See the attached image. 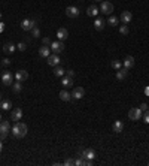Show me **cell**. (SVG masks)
I'll return each instance as SVG.
<instances>
[{"instance_id":"obj_22","label":"cell","mask_w":149,"mask_h":166,"mask_svg":"<svg viewBox=\"0 0 149 166\" xmlns=\"http://www.w3.org/2000/svg\"><path fill=\"white\" fill-rule=\"evenodd\" d=\"M3 53H6V54L15 53V45L14 43H5L3 45Z\"/></svg>"},{"instance_id":"obj_41","label":"cell","mask_w":149,"mask_h":166,"mask_svg":"<svg viewBox=\"0 0 149 166\" xmlns=\"http://www.w3.org/2000/svg\"><path fill=\"white\" fill-rule=\"evenodd\" d=\"M2 150H3V144H2V139H0V153H2Z\"/></svg>"},{"instance_id":"obj_43","label":"cell","mask_w":149,"mask_h":166,"mask_svg":"<svg viewBox=\"0 0 149 166\" xmlns=\"http://www.w3.org/2000/svg\"><path fill=\"white\" fill-rule=\"evenodd\" d=\"M0 102H2V94H0Z\"/></svg>"},{"instance_id":"obj_36","label":"cell","mask_w":149,"mask_h":166,"mask_svg":"<svg viewBox=\"0 0 149 166\" xmlns=\"http://www.w3.org/2000/svg\"><path fill=\"white\" fill-rule=\"evenodd\" d=\"M66 75H67V77H70V78H74V72H73L72 69H70V70H66Z\"/></svg>"},{"instance_id":"obj_34","label":"cell","mask_w":149,"mask_h":166,"mask_svg":"<svg viewBox=\"0 0 149 166\" xmlns=\"http://www.w3.org/2000/svg\"><path fill=\"white\" fill-rule=\"evenodd\" d=\"M32 35H33V38H39V36H40V30H39L37 27H34V29L32 30Z\"/></svg>"},{"instance_id":"obj_4","label":"cell","mask_w":149,"mask_h":166,"mask_svg":"<svg viewBox=\"0 0 149 166\" xmlns=\"http://www.w3.org/2000/svg\"><path fill=\"white\" fill-rule=\"evenodd\" d=\"M9 132H11L9 121H0V139H5Z\"/></svg>"},{"instance_id":"obj_45","label":"cell","mask_w":149,"mask_h":166,"mask_svg":"<svg viewBox=\"0 0 149 166\" xmlns=\"http://www.w3.org/2000/svg\"><path fill=\"white\" fill-rule=\"evenodd\" d=\"M97 2H102V0H97Z\"/></svg>"},{"instance_id":"obj_25","label":"cell","mask_w":149,"mask_h":166,"mask_svg":"<svg viewBox=\"0 0 149 166\" xmlns=\"http://www.w3.org/2000/svg\"><path fill=\"white\" fill-rule=\"evenodd\" d=\"M54 75L58 77V78H63V77L66 75V70H64L63 67H60V66H55V69H54Z\"/></svg>"},{"instance_id":"obj_14","label":"cell","mask_w":149,"mask_h":166,"mask_svg":"<svg viewBox=\"0 0 149 166\" xmlns=\"http://www.w3.org/2000/svg\"><path fill=\"white\" fill-rule=\"evenodd\" d=\"M81 156H82L84 159H90V160H94V159H95V151H94L92 148H87V150H84V151L81 153Z\"/></svg>"},{"instance_id":"obj_16","label":"cell","mask_w":149,"mask_h":166,"mask_svg":"<svg viewBox=\"0 0 149 166\" xmlns=\"http://www.w3.org/2000/svg\"><path fill=\"white\" fill-rule=\"evenodd\" d=\"M46 61H48V64H49V66L55 67V66H58V64H60V57H58L57 54H52V56H49V57H48V60H46Z\"/></svg>"},{"instance_id":"obj_30","label":"cell","mask_w":149,"mask_h":166,"mask_svg":"<svg viewBox=\"0 0 149 166\" xmlns=\"http://www.w3.org/2000/svg\"><path fill=\"white\" fill-rule=\"evenodd\" d=\"M128 32H130V30H128L127 24H122V26L119 27V33H121V35H128Z\"/></svg>"},{"instance_id":"obj_28","label":"cell","mask_w":149,"mask_h":166,"mask_svg":"<svg viewBox=\"0 0 149 166\" xmlns=\"http://www.w3.org/2000/svg\"><path fill=\"white\" fill-rule=\"evenodd\" d=\"M110 66H112V69L119 70V69L122 67V61H119V60H112V61H110Z\"/></svg>"},{"instance_id":"obj_10","label":"cell","mask_w":149,"mask_h":166,"mask_svg":"<svg viewBox=\"0 0 149 166\" xmlns=\"http://www.w3.org/2000/svg\"><path fill=\"white\" fill-rule=\"evenodd\" d=\"M39 56L43 57V58H48L49 56H51V46H48V45H42L40 48H39Z\"/></svg>"},{"instance_id":"obj_15","label":"cell","mask_w":149,"mask_h":166,"mask_svg":"<svg viewBox=\"0 0 149 166\" xmlns=\"http://www.w3.org/2000/svg\"><path fill=\"white\" fill-rule=\"evenodd\" d=\"M131 19H133V14H131L130 11H124V12L121 14V21L124 22V24H128Z\"/></svg>"},{"instance_id":"obj_23","label":"cell","mask_w":149,"mask_h":166,"mask_svg":"<svg viewBox=\"0 0 149 166\" xmlns=\"http://www.w3.org/2000/svg\"><path fill=\"white\" fill-rule=\"evenodd\" d=\"M61 84H63V87H72L73 85V78H70V77H63L61 78Z\"/></svg>"},{"instance_id":"obj_32","label":"cell","mask_w":149,"mask_h":166,"mask_svg":"<svg viewBox=\"0 0 149 166\" xmlns=\"http://www.w3.org/2000/svg\"><path fill=\"white\" fill-rule=\"evenodd\" d=\"M74 165H76V166H84V165H85V159L81 156L79 159H76V160H74Z\"/></svg>"},{"instance_id":"obj_6","label":"cell","mask_w":149,"mask_h":166,"mask_svg":"<svg viewBox=\"0 0 149 166\" xmlns=\"http://www.w3.org/2000/svg\"><path fill=\"white\" fill-rule=\"evenodd\" d=\"M84 96H85V90H84V87H74V88H73V91H72V99H74V100H81Z\"/></svg>"},{"instance_id":"obj_33","label":"cell","mask_w":149,"mask_h":166,"mask_svg":"<svg viewBox=\"0 0 149 166\" xmlns=\"http://www.w3.org/2000/svg\"><path fill=\"white\" fill-rule=\"evenodd\" d=\"M143 121H145L146 124H149V109H146L145 114H143Z\"/></svg>"},{"instance_id":"obj_35","label":"cell","mask_w":149,"mask_h":166,"mask_svg":"<svg viewBox=\"0 0 149 166\" xmlns=\"http://www.w3.org/2000/svg\"><path fill=\"white\" fill-rule=\"evenodd\" d=\"M64 165H66V166H72V165H74V160H73V159H67V160L64 162Z\"/></svg>"},{"instance_id":"obj_3","label":"cell","mask_w":149,"mask_h":166,"mask_svg":"<svg viewBox=\"0 0 149 166\" xmlns=\"http://www.w3.org/2000/svg\"><path fill=\"white\" fill-rule=\"evenodd\" d=\"M100 12L105 14V15H112L113 12V5L110 2H106V0H103L102 5H100Z\"/></svg>"},{"instance_id":"obj_42","label":"cell","mask_w":149,"mask_h":166,"mask_svg":"<svg viewBox=\"0 0 149 166\" xmlns=\"http://www.w3.org/2000/svg\"><path fill=\"white\" fill-rule=\"evenodd\" d=\"M0 121H2V114H0Z\"/></svg>"},{"instance_id":"obj_40","label":"cell","mask_w":149,"mask_h":166,"mask_svg":"<svg viewBox=\"0 0 149 166\" xmlns=\"http://www.w3.org/2000/svg\"><path fill=\"white\" fill-rule=\"evenodd\" d=\"M5 30V24H3V22H0V33H2Z\"/></svg>"},{"instance_id":"obj_31","label":"cell","mask_w":149,"mask_h":166,"mask_svg":"<svg viewBox=\"0 0 149 166\" xmlns=\"http://www.w3.org/2000/svg\"><path fill=\"white\" fill-rule=\"evenodd\" d=\"M16 48H18L19 51H26V50H27V43H26V42H19V43L16 45Z\"/></svg>"},{"instance_id":"obj_26","label":"cell","mask_w":149,"mask_h":166,"mask_svg":"<svg viewBox=\"0 0 149 166\" xmlns=\"http://www.w3.org/2000/svg\"><path fill=\"white\" fill-rule=\"evenodd\" d=\"M0 108H2L3 111H9V109L12 108L11 100H3V99H2V102H0Z\"/></svg>"},{"instance_id":"obj_39","label":"cell","mask_w":149,"mask_h":166,"mask_svg":"<svg viewBox=\"0 0 149 166\" xmlns=\"http://www.w3.org/2000/svg\"><path fill=\"white\" fill-rule=\"evenodd\" d=\"M3 64H5V66H9V64H11V60H9V58H3Z\"/></svg>"},{"instance_id":"obj_5","label":"cell","mask_w":149,"mask_h":166,"mask_svg":"<svg viewBox=\"0 0 149 166\" xmlns=\"http://www.w3.org/2000/svg\"><path fill=\"white\" fill-rule=\"evenodd\" d=\"M2 82H3V85L14 84V74L11 72V70H5V72L2 74Z\"/></svg>"},{"instance_id":"obj_17","label":"cell","mask_w":149,"mask_h":166,"mask_svg":"<svg viewBox=\"0 0 149 166\" xmlns=\"http://www.w3.org/2000/svg\"><path fill=\"white\" fill-rule=\"evenodd\" d=\"M57 38H58V40H66V39L69 38V32H67V29H64V27L58 29V32H57Z\"/></svg>"},{"instance_id":"obj_46","label":"cell","mask_w":149,"mask_h":166,"mask_svg":"<svg viewBox=\"0 0 149 166\" xmlns=\"http://www.w3.org/2000/svg\"><path fill=\"white\" fill-rule=\"evenodd\" d=\"M148 165H149V163H148Z\"/></svg>"},{"instance_id":"obj_9","label":"cell","mask_w":149,"mask_h":166,"mask_svg":"<svg viewBox=\"0 0 149 166\" xmlns=\"http://www.w3.org/2000/svg\"><path fill=\"white\" fill-rule=\"evenodd\" d=\"M66 15L69 18H76V17H79V9L76 6H67L66 8Z\"/></svg>"},{"instance_id":"obj_18","label":"cell","mask_w":149,"mask_h":166,"mask_svg":"<svg viewBox=\"0 0 149 166\" xmlns=\"http://www.w3.org/2000/svg\"><path fill=\"white\" fill-rule=\"evenodd\" d=\"M112 130H113L115 133H121V132L124 130V123L119 121V120H116V121L112 124Z\"/></svg>"},{"instance_id":"obj_20","label":"cell","mask_w":149,"mask_h":166,"mask_svg":"<svg viewBox=\"0 0 149 166\" xmlns=\"http://www.w3.org/2000/svg\"><path fill=\"white\" fill-rule=\"evenodd\" d=\"M87 15H88V17H95V18H97V17H98V8L94 6V5L90 6V8L87 9Z\"/></svg>"},{"instance_id":"obj_2","label":"cell","mask_w":149,"mask_h":166,"mask_svg":"<svg viewBox=\"0 0 149 166\" xmlns=\"http://www.w3.org/2000/svg\"><path fill=\"white\" fill-rule=\"evenodd\" d=\"M34 27H36V19H29V18H26V19L21 21V29H22V30L29 32V30H33Z\"/></svg>"},{"instance_id":"obj_1","label":"cell","mask_w":149,"mask_h":166,"mask_svg":"<svg viewBox=\"0 0 149 166\" xmlns=\"http://www.w3.org/2000/svg\"><path fill=\"white\" fill-rule=\"evenodd\" d=\"M11 132H12L14 138H16V139H21V138H24V136L27 135V132H29V127H27V124H26V123L15 121V124H14V127L11 129Z\"/></svg>"},{"instance_id":"obj_12","label":"cell","mask_w":149,"mask_h":166,"mask_svg":"<svg viewBox=\"0 0 149 166\" xmlns=\"http://www.w3.org/2000/svg\"><path fill=\"white\" fill-rule=\"evenodd\" d=\"M27 78H29V72H27V70H24V69L18 70V72L15 74V79H16V81H19V82L26 81Z\"/></svg>"},{"instance_id":"obj_21","label":"cell","mask_w":149,"mask_h":166,"mask_svg":"<svg viewBox=\"0 0 149 166\" xmlns=\"http://www.w3.org/2000/svg\"><path fill=\"white\" fill-rule=\"evenodd\" d=\"M127 72H128V70L125 69V67H121L119 70H116V79H124V78H125L127 77Z\"/></svg>"},{"instance_id":"obj_44","label":"cell","mask_w":149,"mask_h":166,"mask_svg":"<svg viewBox=\"0 0 149 166\" xmlns=\"http://www.w3.org/2000/svg\"><path fill=\"white\" fill-rule=\"evenodd\" d=\"M0 19H2V14H0Z\"/></svg>"},{"instance_id":"obj_29","label":"cell","mask_w":149,"mask_h":166,"mask_svg":"<svg viewBox=\"0 0 149 166\" xmlns=\"http://www.w3.org/2000/svg\"><path fill=\"white\" fill-rule=\"evenodd\" d=\"M12 90H14V93H19V91L22 90V85H21V82H19V81H16L15 84H12Z\"/></svg>"},{"instance_id":"obj_19","label":"cell","mask_w":149,"mask_h":166,"mask_svg":"<svg viewBox=\"0 0 149 166\" xmlns=\"http://www.w3.org/2000/svg\"><path fill=\"white\" fill-rule=\"evenodd\" d=\"M94 29H95V30H103V29H105V19L97 17L95 21H94Z\"/></svg>"},{"instance_id":"obj_38","label":"cell","mask_w":149,"mask_h":166,"mask_svg":"<svg viewBox=\"0 0 149 166\" xmlns=\"http://www.w3.org/2000/svg\"><path fill=\"white\" fill-rule=\"evenodd\" d=\"M139 108H140V109H142V112H145V111H146V109H148V105H146V103H142V105H140V106H139Z\"/></svg>"},{"instance_id":"obj_13","label":"cell","mask_w":149,"mask_h":166,"mask_svg":"<svg viewBox=\"0 0 149 166\" xmlns=\"http://www.w3.org/2000/svg\"><path fill=\"white\" fill-rule=\"evenodd\" d=\"M11 118L14 121H19L21 118H22V109L21 108H15V109H12V112H11Z\"/></svg>"},{"instance_id":"obj_7","label":"cell","mask_w":149,"mask_h":166,"mask_svg":"<svg viewBox=\"0 0 149 166\" xmlns=\"http://www.w3.org/2000/svg\"><path fill=\"white\" fill-rule=\"evenodd\" d=\"M128 118H130V120H133V121L140 120V118H142V109L140 108H131L128 111Z\"/></svg>"},{"instance_id":"obj_11","label":"cell","mask_w":149,"mask_h":166,"mask_svg":"<svg viewBox=\"0 0 149 166\" xmlns=\"http://www.w3.org/2000/svg\"><path fill=\"white\" fill-rule=\"evenodd\" d=\"M122 66L125 67L127 70H130V69L134 66V57H133V56H127L125 58L122 60Z\"/></svg>"},{"instance_id":"obj_37","label":"cell","mask_w":149,"mask_h":166,"mask_svg":"<svg viewBox=\"0 0 149 166\" xmlns=\"http://www.w3.org/2000/svg\"><path fill=\"white\" fill-rule=\"evenodd\" d=\"M51 43H52V42L49 40V38H43V45H48V46H49Z\"/></svg>"},{"instance_id":"obj_8","label":"cell","mask_w":149,"mask_h":166,"mask_svg":"<svg viewBox=\"0 0 149 166\" xmlns=\"http://www.w3.org/2000/svg\"><path fill=\"white\" fill-rule=\"evenodd\" d=\"M63 50H64V43H63V40H55V42L51 43V51H52L54 54H60Z\"/></svg>"},{"instance_id":"obj_24","label":"cell","mask_w":149,"mask_h":166,"mask_svg":"<svg viewBox=\"0 0 149 166\" xmlns=\"http://www.w3.org/2000/svg\"><path fill=\"white\" fill-rule=\"evenodd\" d=\"M60 99L64 100V102H69V100L72 99V94H70L69 91H66V90H61V91H60Z\"/></svg>"},{"instance_id":"obj_27","label":"cell","mask_w":149,"mask_h":166,"mask_svg":"<svg viewBox=\"0 0 149 166\" xmlns=\"http://www.w3.org/2000/svg\"><path fill=\"white\" fill-rule=\"evenodd\" d=\"M118 22H119V18H118V17H115V15H110V17H109V19H107V24H110L112 27H116V26H118Z\"/></svg>"}]
</instances>
